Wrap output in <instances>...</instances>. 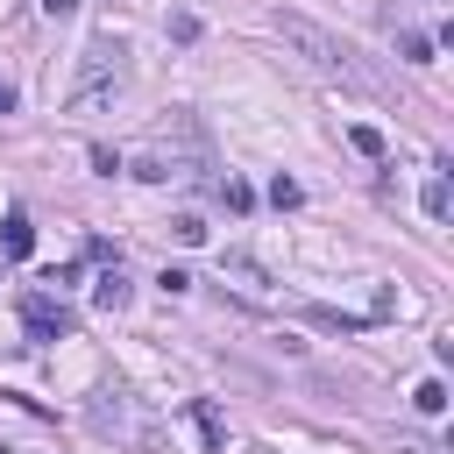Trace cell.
<instances>
[{
    "label": "cell",
    "instance_id": "obj_5",
    "mask_svg": "<svg viewBox=\"0 0 454 454\" xmlns=\"http://www.w3.org/2000/svg\"><path fill=\"white\" fill-rule=\"evenodd\" d=\"M0 248H7L14 262L35 248V227H28V213H7V220H0Z\"/></svg>",
    "mask_w": 454,
    "mask_h": 454
},
{
    "label": "cell",
    "instance_id": "obj_2",
    "mask_svg": "<svg viewBox=\"0 0 454 454\" xmlns=\"http://www.w3.org/2000/svg\"><path fill=\"white\" fill-rule=\"evenodd\" d=\"M121 85V50H85L78 57V78H71V106H92Z\"/></svg>",
    "mask_w": 454,
    "mask_h": 454
},
{
    "label": "cell",
    "instance_id": "obj_8",
    "mask_svg": "<svg viewBox=\"0 0 454 454\" xmlns=\"http://www.w3.org/2000/svg\"><path fill=\"white\" fill-rule=\"evenodd\" d=\"M426 213H433V220H447V213H454V184H447V170H433V177H426Z\"/></svg>",
    "mask_w": 454,
    "mask_h": 454
},
{
    "label": "cell",
    "instance_id": "obj_7",
    "mask_svg": "<svg viewBox=\"0 0 454 454\" xmlns=\"http://www.w3.org/2000/svg\"><path fill=\"white\" fill-rule=\"evenodd\" d=\"M305 319H312V326H326V333H362V326H369L362 312H333V305H312Z\"/></svg>",
    "mask_w": 454,
    "mask_h": 454
},
{
    "label": "cell",
    "instance_id": "obj_11",
    "mask_svg": "<svg viewBox=\"0 0 454 454\" xmlns=\"http://www.w3.org/2000/svg\"><path fill=\"white\" fill-rule=\"evenodd\" d=\"M348 142H355L362 156H383V128H369V121H355V128H348Z\"/></svg>",
    "mask_w": 454,
    "mask_h": 454
},
{
    "label": "cell",
    "instance_id": "obj_15",
    "mask_svg": "<svg viewBox=\"0 0 454 454\" xmlns=\"http://www.w3.org/2000/svg\"><path fill=\"white\" fill-rule=\"evenodd\" d=\"M0 114H14V85L7 78H0Z\"/></svg>",
    "mask_w": 454,
    "mask_h": 454
},
{
    "label": "cell",
    "instance_id": "obj_9",
    "mask_svg": "<svg viewBox=\"0 0 454 454\" xmlns=\"http://www.w3.org/2000/svg\"><path fill=\"white\" fill-rule=\"evenodd\" d=\"M397 57H404V64H433V35H419V28H397Z\"/></svg>",
    "mask_w": 454,
    "mask_h": 454
},
{
    "label": "cell",
    "instance_id": "obj_6",
    "mask_svg": "<svg viewBox=\"0 0 454 454\" xmlns=\"http://www.w3.org/2000/svg\"><path fill=\"white\" fill-rule=\"evenodd\" d=\"M92 298H99L106 312H121V305H128V277H121V262H114V270H99V284H92Z\"/></svg>",
    "mask_w": 454,
    "mask_h": 454
},
{
    "label": "cell",
    "instance_id": "obj_12",
    "mask_svg": "<svg viewBox=\"0 0 454 454\" xmlns=\"http://www.w3.org/2000/svg\"><path fill=\"white\" fill-rule=\"evenodd\" d=\"M170 234H177L184 248H199V241H206V220H199V213H177V220H170Z\"/></svg>",
    "mask_w": 454,
    "mask_h": 454
},
{
    "label": "cell",
    "instance_id": "obj_10",
    "mask_svg": "<svg viewBox=\"0 0 454 454\" xmlns=\"http://www.w3.org/2000/svg\"><path fill=\"white\" fill-rule=\"evenodd\" d=\"M411 404H419L426 419H440V411H447V383H440V376H426V383L411 390Z\"/></svg>",
    "mask_w": 454,
    "mask_h": 454
},
{
    "label": "cell",
    "instance_id": "obj_4",
    "mask_svg": "<svg viewBox=\"0 0 454 454\" xmlns=\"http://www.w3.org/2000/svg\"><path fill=\"white\" fill-rule=\"evenodd\" d=\"M184 426L199 433V447H206V454H227V419H220V404H213V397H184Z\"/></svg>",
    "mask_w": 454,
    "mask_h": 454
},
{
    "label": "cell",
    "instance_id": "obj_14",
    "mask_svg": "<svg viewBox=\"0 0 454 454\" xmlns=\"http://www.w3.org/2000/svg\"><path fill=\"white\" fill-rule=\"evenodd\" d=\"M43 14H50V21H64V14H78V0H43Z\"/></svg>",
    "mask_w": 454,
    "mask_h": 454
},
{
    "label": "cell",
    "instance_id": "obj_13",
    "mask_svg": "<svg viewBox=\"0 0 454 454\" xmlns=\"http://www.w3.org/2000/svg\"><path fill=\"white\" fill-rule=\"evenodd\" d=\"M213 192H220V199H227L234 213H248V184H234V177H227V184H213Z\"/></svg>",
    "mask_w": 454,
    "mask_h": 454
},
{
    "label": "cell",
    "instance_id": "obj_3",
    "mask_svg": "<svg viewBox=\"0 0 454 454\" xmlns=\"http://www.w3.org/2000/svg\"><path fill=\"white\" fill-rule=\"evenodd\" d=\"M21 319H28V340H57V333H71V305L50 298V291H28V298H21Z\"/></svg>",
    "mask_w": 454,
    "mask_h": 454
},
{
    "label": "cell",
    "instance_id": "obj_1",
    "mask_svg": "<svg viewBox=\"0 0 454 454\" xmlns=\"http://www.w3.org/2000/svg\"><path fill=\"white\" fill-rule=\"evenodd\" d=\"M277 35H284V43H291V50H298L326 85H369V71L348 57V43H340V35H326L319 21H305V14H277Z\"/></svg>",
    "mask_w": 454,
    "mask_h": 454
}]
</instances>
